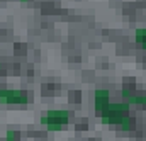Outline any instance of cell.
Listing matches in <instances>:
<instances>
[{
  "mask_svg": "<svg viewBox=\"0 0 146 141\" xmlns=\"http://www.w3.org/2000/svg\"><path fill=\"white\" fill-rule=\"evenodd\" d=\"M99 114L104 124L117 126L119 129H124V131H129L133 128V119L129 116L127 102H109Z\"/></svg>",
  "mask_w": 146,
  "mask_h": 141,
  "instance_id": "1",
  "label": "cell"
},
{
  "mask_svg": "<svg viewBox=\"0 0 146 141\" xmlns=\"http://www.w3.org/2000/svg\"><path fill=\"white\" fill-rule=\"evenodd\" d=\"M31 94L21 88H0V104H29Z\"/></svg>",
  "mask_w": 146,
  "mask_h": 141,
  "instance_id": "3",
  "label": "cell"
},
{
  "mask_svg": "<svg viewBox=\"0 0 146 141\" xmlns=\"http://www.w3.org/2000/svg\"><path fill=\"white\" fill-rule=\"evenodd\" d=\"M73 117L72 110H65V109H56V110H48L42 117H41V124L46 126L49 131H61L63 126H66Z\"/></svg>",
  "mask_w": 146,
  "mask_h": 141,
  "instance_id": "2",
  "label": "cell"
},
{
  "mask_svg": "<svg viewBox=\"0 0 146 141\" xmlns=\"http://www.w3.org/2000/svg\"><path fill=\"white\" fill-rule=\"evenodd\" d=\"M5 141H19V133L14 129H9L5 133Z\"/></svg>",
  "mask_w": 146,
  "mask_h": 141,
  "instance_id": "6",
  "label": "cell"
},
{
  "mask_svg": "<svg viewBox=\"0 0 146 141\" xmlns=\"http://www.w3.org/2000/svg\"><path fill=\"white\" fill-rule=\"evenodd\" d=\"M134 37H136V43H138L141 48L146 49V29H138Z\"/></svg>",
  "mask_w": 146,
  "mask_h": 141,
  "instance_id": "5",
  "label": "cell"
},
{
  "mask_svg": "<svg viewBox=\"0 0 146 141\" xmlns=\"http://www.w3.org/2000/svg\"><path fill=\"white\" fill-rule=\"evenodd\" d=\"M94 97H95V110L97 112H100L110 102V94H109V90H106V88L95 90V95Z\"/></svg>",
  "mask_w": 146,
  "mask_h": 141,
  "instance_id": "4",
  "label": "cell"
}]
</instances>
